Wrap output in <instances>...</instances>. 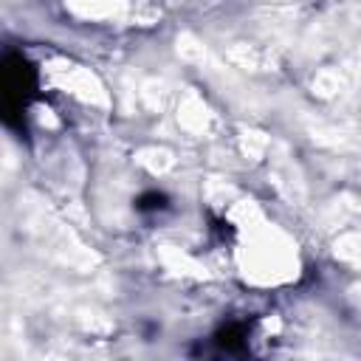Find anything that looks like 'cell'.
Instances as JSON below:
<instances>
[{"instance_id": "2", "label": "cell", "mask_w": 361, "mask_h": 361, "mask_svg": "<svg viewBox=\"0 0 361 361\" xmlns=\"http://www.w3.org/2000/svg\"><path fill=\"white\" fill-rule=\"evenodd\" d=\"M166 195L164 192H144L138 200H135V209L138 212H161V209H166Z\"/></svg>"}, {"instance_id": "1", "label": "cell", "mask_w": 361, "mask_h": 361, "mask_svg": "<svg viewBox=\"0 0 361 361\" xmlns=\"http://www.w3.org/2000/svg\"><path fill=\"white\" fill-rule=\"evenodd\" d=\"M217 344H220L223 350H228V353L243 350V347H245V333H243V327H240V324L223 327V330L217 333Z\"/></svg>"}]
</instances>
